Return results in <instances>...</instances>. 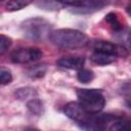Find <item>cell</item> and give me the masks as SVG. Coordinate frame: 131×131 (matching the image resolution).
<instances>
[{
	"label": "cell",
	"mask_w": 131,
	"mask_h": 131,
	"mask_svg": "<svg viewBox=\"0 0 131 131\" xmlns=\"http://www.w3.org/2000/svg\"><path fill=\"white\" fill-rule=\"evenodd\" d=\"M49 40L55 46L62 49H78L89 43V38L85 33L73 29H59L52 31Z\"/></svg>",
	"instance_id": "1"
},
{
	"label": "cell",
	"mask_w": 131,
	"mask_h": 131,
	"mask_svg": "<svg viewBox=\"0 0 131 131\" xmlns=\"http://www.w3.org/2000/svg\"><path fill=\"white\" fill-rule=\"evenodd\" d=\"M51 24L42 17H31L20 25L24 36L33 41H41L51 34Z\"/></svg>",
	"instance_id": "2"
},
{
	"label": "cell",
	"mask_w": 131,
	"mask_h": 131,
	"mask_svg": "<svg viewBox=\"0 0 131 131\" xmlns=\"http://www.w3.org/2000/svg\"><path fill=\"white\" fill-rule=\"evenodd\" d=\"M76 94L81 105L90 114H98L105 104V98L99 89H77Z\"/></svg>",
	"instance_id": "3"
},
{
	"label": "cell",
	"mask_w": 131,
	"mask_h": 131,
	"mask_svg": "<svg viewBox=\"0 0 131 131\" xmlns=\"http://www.w3.org/2000/svg\"><path fill=\"white\" fill-rule=\"evenodd\" d=\"M63 113L66 114L67 117H69L70 119L75 121L79 126L88 122L92 118V116L94 115V114L88 113L81 105L80 102H76V101L69 102L63 108Z\"/></svg>",
	"instance_id": "4"
},
{
	"label": "cell",
	"mask_w": 131,
	"mask_h": 131,
	"mask_svg": "<svg viewBox=\"0 0 131 131\" xmlns=\"http://www.w3.org/2000/svg\"><path fill=\"white\" fill-rule=\"evenodd\" d=\"M42 55L43 52L41 51V49L37 47L18 48L11 53L10 59L12 62L15 63H28L40 59Z\"/></svg>",
	"instance_id": "5"
},
{
	"label": "cell",
	"mask_w": 131,
	"mask_h": 131,
	"mask_svg": "<svg viewBox=\"0 0 131 131\" xmlns=\"http://www.w3.org/2000/svg\"><path fill=\"white\" fill-rule=\"evenodd\" d=\"M94 49L95 51H101V52H105L107 54L114 55L116 57H124L128 54V51L122 47L119 44L116 43H111V42H106V41H96L94 43Z\"/></svg>",
	"instance_id": "6"
},
{
	"label": "cell",
	"mask_w": 131,
	"mask_h": 131,
	"mask_svg": "<svg viewBox=\"0 0 131 131\" xmlns=\"http://www.w3.org/2000/svg\"><path fill=\"white\" fill-rule=\"evenodd\" d=\"M106 4H107V2H104V1H93V0L92 1H83V4L80 7L70 8V11L77 13V14L92 13L94 11L100 10Z\"/></svg>",
	"instance_id": "7"
},
{
	"label": "cell",
	"mask_w": 131,
	"mask_h": 131,
	"mask_svg": "<svg viewBox=\"0 0 131 131\" xmlns=\"http://www.w3.org/2000/svg\"><path fill=\"white\" fill-rule=\"evenodd\" d=\"M85 62V58L82 56H71V57H61L56 61V64L63 69L69 70H82Z\"/></svg>",
	"instance_id": "8"
},
{
	"label": "cell",
	"mask_w": 131,
	"mask_h": 131,
	"mask_svg": "<svg viewBox=\"0 0 131 131\" xmlns=\"http://www.w3.org/2000/svg\"><path fill=\"white\" fill-rule=\"evenodd\" d=\"M115 39L119 45L124 47L127 51L131 50V29L123 28L121 31L115 33Z\"/></svg>",
	"instance_id": "9"
},
{
	"label": "cell",
	"mask_w": 131,
	"mask_h": 131,
	"mask_svg": "<svg viewBox=\"0 0 131 131\" xmlns=\"http://www.w3.org/2000/svg\"><path fill=\"white\" fill-rule=\"evenodd\" d=\"M90 58L94 63L98 66H106L116 60V56L107 54L105 52H101V51H94L91 54Z\"/></svg>",
	"instance_id": "10"
},
{
	"label": "cell",
	"mask_w": 131,
	"mask_h": 131,
	"mask_svg": "<svg viewBox=\"0 0 131 131\" xmlns=\"http://www.w3.org/2000/svg\"><path fill=\"white\" fill-rule=\"evenodd\" d=\"M110 131H131V120L118 118L110 126Z\"/></svg>",
	"instance_id": "11"
},
{
	"label": "cell",
	"mask_w": 131,
	"mask_h": 131,
	"mask_svg": "<svg viewBox=\"0 0 131 131\" xmlns=\"http://www.w3.org/2000/svg\"><path fill=\"white\" fill-rule=\"evenodd\" d=\"M27 107L33 115H36V116H42L45 112L43 102L37 98H33L29 100L27 102Z\"/></svg>",
	"instance_id": "12"
},
{
	"label": "cell",
	"mask_w": 131,
	"mask_h": 131,
	"mask_svg": "<svg viewBox=\"0 0 131 131\" xmlns=\"http://www.w3.org/2000/svg\"><path fill=\"white\" fill-rule=\"evenodd\" d=\"M105 20L107 21V24L112 27V29L114 30V32H119L123 29V26H122V23L118 16V14L116 12H110L106 14L105 16Z\"/></svg>",
	"instance_id": "13"
},
{
	"label": "cell",
	"mask_w": 131,
	"mask_h": 131,
	"mask_svg": "<svg viewBox=\"0 0 131 131\" xmlns=\"http://www.w3.org/2000/svg\"><path fill=\"white\" fill-rule=\"evenodd\" d=\"M29 4H31L30 1H25V0H11L8 1L5 5L6 11H16L20 10L25 7H27Z\"/></svg>",
	"instance_id": "14"
},
{
	"label": "cell",
	"mask_w": 131,
	"mask_h": 131,
	"mask_svg": "<svg viewBox=\"0 0 131 131\" xmlns=\"http://www.w3.org/2000/svg\"><path fill=\"white\" fill-rule=\"evenodd\" d=\"M47 72V67L45 64H38L36 67H33L31 68L27 75L30 77V78H33V79H39V78H42Z\"/></svg>",
	"instance_id": "15"
},
{
	"label": "cell",
	"mask_w": 131,
	"mask_h": 131,
	"mask_svg": "<svg viewBox=\"0 0 131 131\" xmlns=\"http://www.w3.org/2000/svg\"><path fill=\"white\" fill-rule=\"evenodd\" d=\"M14 94L18 99L24 100V99H28L30 97H33L34 95H37V92L32 87H24V88H18Z\"/></svg>",
	"instance_id": "16"
},
{
	"label": "cell",
	"mask_w": 131,
	"mask_h": 131,
	"mask_svg": "<svg viewBox=\"0 0 131 131\" xmlns=\"http://www.w3.org/2000/svg\"><path fill=\"white\" fill-rule=\"evenodd\" d=\"M77 78H78V80H79L80 82H82V83H88V82H90V81L93 80L94 74H93V72L90 71V70L82 69V70H80V71L78 72Z\"/></svg>",
	"instance_id": "17"
},
{
	"label": "cell",
	"mask_w": 131,
	"mask_h": 131,
	"mask_svg": "<svg viewBox=\"0 0 131 131\" xmlns=\"http://www.w3.org/2000/svg\"><path fill=\"white\" fill-rule=\"evenodd\" d=\"M37 5L47 10H56L59 9L60 6H62L60 2H55V1H39L37 2Z\"/></svg>",
	"instance_id": "18"
},
{
	"label": "cell",
	"mask_w": 131,
	"mask_h": 131,
	"mask_svg": "<svg viewBox=\"0 0 131 131\" xmlns=\"http://www.w3.org/2000/svg\"><path fill=\"white\" fill-rule=\"evenodd\" d=\"M12 81V75L10 73L9 70L5 69V68H1L0 69V83L2 86L4 85H8L9 83H11Z\"/></svg>",
	"instance_id": "19"
},
{
	"label": "cell",
	"mask_w": 131,
	"mask_h": 131,
	"mask_svg": "<svg viewBox=\"0 0 131 131\" xmlns=\"http://www.w3.org/2000/svg\"><path fill=\"white\" fill-rule=\"evenodd\" d=\"M11 44H12L11 38L3 34L0 35V54H4L5 51H7V49L11 46Z\"/></svg>",
	"instance_id": "20"
},
{
	"label": "cell",
	"mask_w": 131,
	"mask_h": 131,
	"mask_svg": "<svg viewBox=\"0 0 131 131\" xmlns=\"http://www.w3.org/2000/svg\"><path fill=\"white\" fill-rule=\"evenodd\" d=\"M120 93L124 96L131 97V82H127L121 85L120 87Z\"/></svg>",
	"instance_id": "21"
},
{
	"label": "cell",
	"mask_w": 131,
	"mask_h": 131,
	"mask_svg": "<svg viewBox=\"0 0 131 131\" xmlns=\"http://www.w3.org/2000/svg\"><path fill=\"white\" fill-rule=\"evenodd\" d=\"M126 11H127V13L131 16V2H129L128 5L126 6Z\"/></svg>",
	"instance_id": "22"
},
{
	"label": "cell",
	"mask_w": 131,
	"mask_h": 131,
	"mask_svg": "<svg viewBox=\"0 0 131 131\" xmlns=\"http://www.w3.org/2000/svg\"><path fill=\"white\" fill-rule=\"evenodd\" d=\"M25 131H40V130L37 129V128H34V127H29V128H27Z\"/></svg>",
	"instance_id": "23"
},
{
	"label": "cell",
	"mask_w": 131,
	"mask_h": 131,
	"mask_svg": "<svg viewBox=\"0 0 131 131\" xmlns=\"http://www.w3.org/2000/svg\"><path fill=\"white\" fill-rule=\"evenodd\" d=\"M126 105H127L129 108H131V99H127V100H126Z\"/></svg>",
	"instance_id": "24"
}]
</instances>
